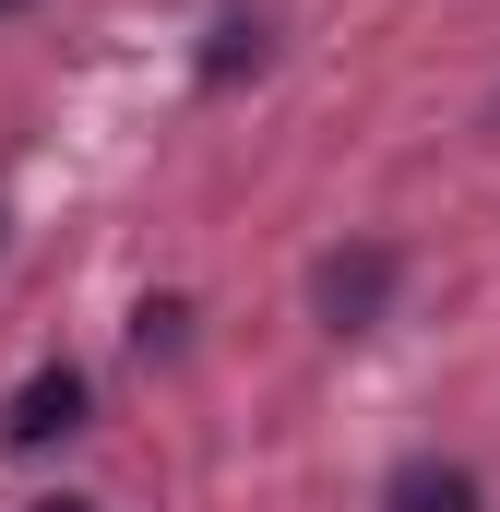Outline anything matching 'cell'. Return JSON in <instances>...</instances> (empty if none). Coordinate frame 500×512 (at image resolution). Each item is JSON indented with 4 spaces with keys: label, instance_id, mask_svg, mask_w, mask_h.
<instances>
[{
    "label": "cell",
    "instance_id": "6da1fadb",
    "mask_svg": "<svg viewBox=\"0 0 500 512\" xmlns=\"http://www.w3.org/2000/svg\"><path fill=\"white\" fill-rule=\"evenodd\" d=\"M84 429V370H36V382L0 405V453H48Z\"/></svg>",
    "mask_w": 500,
    "mask_h": 512
},
{
    "label": "cell",
    "instance_id": "7a4b0ae2",
    "mask_svg": "<svg viewBox=\"0 0 500 512\" xmlns=\"http://www.w3.org/2000/svg\"><path fill=\"white\" fill-rule=\"evenodd\" d=\"M310 298H322V322H334V334H358V322H381V298H393V251H334Z\"/></svg>",
    "mask_w": 500,
    "mask_h": 512
},
{
    "label": "cell",
    "instance_id": "3957f363",
    "mask_svg": "<svg viewBox=\"0 0 500 512\" xmlns=\"http://www.w3.org/2000/svg\"><path fill=\"white\" fill-rule=\"evenodd\" d=\"M393 512H477V477L465 465H405L393 477Z\"/></svg>",
    "mask_w": 500,
    "mask_h": 512
},
{
    "label": "cell",
    "instance_id": "277c9868",
    "mask_svg": "<svg viewBox=\"0 0 500 512\" xmlns=\"http://www.w3.org/2000/svg\"><path fill=\"white\" fill-rule=\"evenodd\" d=\"M239 60H262V24H250V12H215V48H203V84H227Z\"/></svg>",
    "mask_w": 500,
    "mask_h": 512
},
{
    "label": "cell",
    "instance_id": "5b68a950",
    "mask_svg": "<svg viewBox=\"0 0 500 512\" xmlns=\"http://www.w3.org/2000/svg\"><path fill=\"white\" fill-rule=\"evenodd\" d=\"M48 512H84V501H48Z\"/></svg>",
    "mask_w": 500,
    "mask_h": 512
},
{
    "label": "cell",
    "instance_id": "8992f818",
    "mask_svg": "<svg viewBox=\"0 0 500 512\" xmlns=\"http://www.w3.org/2000/svg\"><path fill=\"white\" fill-rule=\"evenodd\" d=\"M0 12H24V0H0Z\"/></svg>",
    "mask_w": 500,
    "mask_h": 512
}]
</instances>
